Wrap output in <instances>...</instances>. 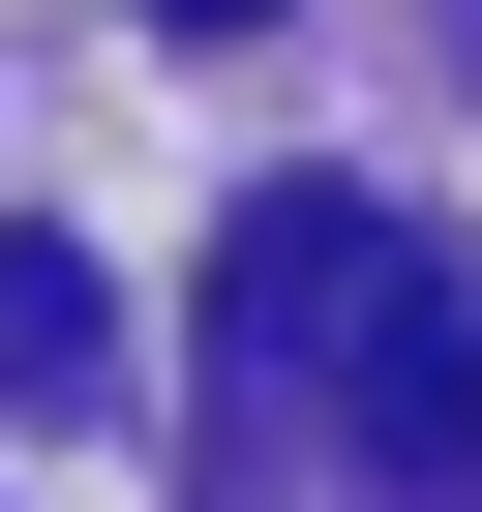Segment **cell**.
<instances>
[{
    "mask_svg": "<svg viewBox=\"0 0 482 512\" xmlns=\"http://www.w3.org/2000/svg\"><path fill=\"white\" fill-rule=\"evenodd\" d=\"M91 362H121V302H91V241H0V392H31V422H61Z\"/></svg>",
    "mask_w": 482,
    "mask_h": 512,
    "instance_id": "cell-2",
    "label": "cell"
},
{
    "mask_svg": "<svg viewBox=\"0 0 482 512\" xmlns=\"http://www.w3.org/2000/svg\"><path fill=\"white\" fill-rule=\"evenodd\" d=\"M211 512H482V272L362 181H241L211 241Z\"/></svg>",
    "mask_w": 482,
    "mask_h": 512,
    "instance_id": "cell-1",
    "label": "cell"
},
{
    "mask_svg": "<svg viewBox=\"0 0 482 512\" xmlns=\"http://www.w3.org/2000/svg\"><path fill=\"white\" fill-rule=\"evenodd\" d=\"M452 61H482V0H452Z\"/></svg>",
    "mask_w": 482,
    "mask_h": 512,
    "instance_id": "cell-4",
    "label": "cell"
},
{
    "mask_svg": "<svg viewBox=\"0 0 482 512\" xmlns=\"http://www.w3.org/2000/svg\"><path fill=\"white\" fill-rule=\"evenodd\" d=\"M181 31H272V0H181Z\"/></svg>",
    "mask_w": 482,
    "mask_h": 512,
    "instance_id": "cell-3",
    "label": "cell"
}]
</instances>
